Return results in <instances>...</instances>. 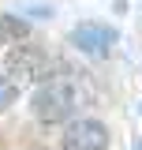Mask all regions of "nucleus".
<instances>
[{
	"label": "nucleus",
	"mask_w": 142,
	"mask_h": 150,
	"mask_svg": "<svg viewBox=\"0 0 142 150\" xmlns=\"http://www.w3.org/2000/svg\"><path fill=\"white\" fill-rule=\"evenodd\" d=\"M71 109H75V90L64 79H53L34 94V116L41 124H60L71 116Z\"/></svg>",
	"instance_id": "nucleus-1"
},
{
	"label": "nucleus",
	"mask_w": 142,
	"mask_h": 150,
	"mask_svg": "<svg viewBox=\"0 0 142 150\" xmlns=\"http://www.w3.org/2000/svg\"><path fill=\"white\" fill-rule=\"evenodd\" d=\"M26 34H30V23H22L15 15H0V45H11V41H19Z\"/></svg>",
	"instance_id": "nucleus-5"
},
{
	"label": "nucleus",
	"mask_w": 142,
	"mask_h": 150,
	"mask_svg": "<svg viewBox=\"0 0 142 150\" xmlns=\"http://www.w3.org/2000/svg\"><path fill=\"white\" fill-rule=\"evenodd\" d=\"M138 150H142V146H138Z\"/></svg>",
	"instance_id": "nucleus-7"
},
{
	"label": "nucleus",
	"mask_w": 142,
	"mask_h": 150,
	"mask_svg": "<svg viewBox=\"0 0 142 150\" xmlns=\"http://www.w3.org/2000/svg\"><path fill=\"white\" fill-rule=\"evenodd\" d=\"M71 45L86 56H108V49L116 45V30L105 23H79L71 30Z\"/></svg>",
	"instance_id": "nucleus-3"
},
{
	"label": "nucleus",
	"mask_w": 142,
	"mask_h": 150,
	"mask_svg": "<svg viewBox=\"0 0 142 150\" xmlns=\"http://www.w3.org/2000/svg\"><path fill=\"white\" fill-rule=\"evenodd\" d=\"M15 94H19V86L8 79V75H0V109H8V105L15 101Z\"/></svg>",
	"instance_id": "nucleus-6"
},
{
	"label": "nucleus",
	"mask_w": 142,
	"mask_h": 150,
	"mask_svg": "<svg viewBox=\"0 0 142 150\" xmlns=\"http://www.w3.org/2000/svg\"><path fill=\"white\" fill-rule=\"evenodd\" d=\"M8 68L15 75H22V79H37L41 68H45V53L34 49V45H19V49L8 53Z\"/></svg>",
	"instance_id": "nucleus-4"
},
{
	"label": "nucleus",
	"mask_w": 142,
	"mask_h": 150,
	"mask_svg": "<svg viewBox=\"0 0 142 150\" xmlns=\"http://www.w3.org/2000/svg\"><path fill=\"white\" fill-rule=\"evenodd\" d=\"M64 150H105L108 146V128L101 120H71L64 139H60Z\"/></svg>",
	"instance_id": "nucleus-2"
}]
</instances>
